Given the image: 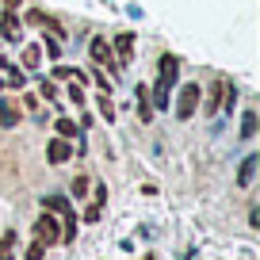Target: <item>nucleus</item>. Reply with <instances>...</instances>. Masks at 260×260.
Wrapping results in <instances>:
<instances>
[{"label":"nucleus","mask_w":260,"mask_h":260,"mask_svg":"<svg viewBox=\"0 0 260 260\" xmlns=\"http://www.w3.org/2000/svg\"><path fill=\"white\" fill-rule=\"evenodd\" d=\"M176 69H180V61L165 54L161 57V77H157V88H153V107H169V88L176 84Z\"/></svg>","instance_id":"1"},{"label":"nucleus","mask_w":260,"mask_h":260,"mask_svg":"<svg viewBox=\"0 0 260 260\" xmlns=\"http://www.w3.org/2000/svg\"><path fill=\"white\" fill-rule=\"evenodd\" d=\"M35 241H42V245H54V241H61V234H57V222L50 218V211H42V218L35 222Z\"/></svg>","instance_id":"2"},{"label":"nucleus","mask_w":260,"mask_h":260,"mask_svg":"<svg viewBox=\"0 0 260 260\" xmlns=\"http://www.w3.org/2000/svg\"><path fill=\"white\" fill-rule=\"evenodd\" d=\"M195 107H199V84H184V92H180V104H176V115H180V119H191Z\"/></svg>","instance_id":"3"},{"label":"nucleus","mask_w":260,"mask_h":260,"mask_svg":"<svg viewBox=\"0 0 260 260\" xmlns=\"http://www.w3.org/2000/svg\"><path fill=\"white\" fill-rule=\"evenodd\" d=\"M92 61H100V65H107V69H115V57H111V42L107 39H92Z\"/></svg>","instance_id":"4"},{"label":"nucleus","mask_w":260,"mask_h":260,"mask_svg":"<svg viewBox=\"0 0 260 260\" xmlns=\"http://www.w3.org/2000/svg\"><path fill=\"white\" fill-rule=\"evenodd\" d=\"M46 157H50L54 165H61V161H69V157H73V149H69V142H65V138H54V142L46 146Z\"/></svg>","instance_id":"5"},{"label":"nucleus","mask_w":260,"mask_h":260,"mask_svg":"<svg viewBox=\"0 0 260 260\" xmlns=\"http://www.w3.org/2000/svg\"><path fill=\"white\" fill-rule=\"evenodd\" d=\"M226 92H230V84H226V81H214V88H211V104H207V115H214L222 104H226Z\"/></svg>","instance_id":"6"},{"label":"nucleus","mask_w":260,"mask_h":260,"mask_svg":"<svg viewBox=\"0 0 260 260\" xmlns=\"http://www.w3.org/2000/svg\"><path fill=\"white\" fill-rule=\"evenodd\" d=\"M16 122H19V107L0 100V126H16Z\"/></svg>","instance_id":"7"},{"label":"nucleus","mask_w":260,"mask_h":260,"mask_svg":"<svg viewBox=\"0 0 260 260\" xmlns=\"http://www.w3.org/2000/svg\"><path fill=\"white\" fill-rule=\"evenodd\" d=\"M0 35H4L8 42L19 39V23H16V16H12V12H4V19H0Z\"/></svg>","instance_id":"8"},{"label":"nucleus","mask_w":260,"mask_h":260,"mask_svg":"<svg viewBox=\"0 0 260 260\" xmlns=\"http://www.w3.org/2000/svg\"><path fill=\"white\" fill-rule=\"evenodd\" d=\"M115 50H119V61L126 65L130 54H134V35H119V39H115Z\"/></svg>","instance_id":"9"},{"label":"nucleus","mask_w":260,"mask_h":260,"mask_svg":"<svg viewBox=\"0 0 260 260\" xmlns=\"http://www.w3.org/2000/svg\"><path fill=\"white\" fill-rule=\"evenodd\" d=\"M0 260H16V230L0 237Z\"/></svg>","instance_id":"10"},{"label":"nucleus","mask_w":260,"mask_h":260,"mask_svg":"<svg viewBox=\"0 0 260 260\" xmlns=\"http://www.w3.org/2000/svg\"><path fill=\"white\" fill-rule=\"evenodd\" d=\"M42 211H57V214H69V203H65L61 195H50V199H42Z\"/></svg>","instance_id":"11"},{"label":"nucleus","mask_w":260,"mask_h":260,"mask_svg":"<svg viewBox=\"0 0 260 260\" xmlns=\"http://www.w3.org/2000/svg\"><path fill=\"white\" fill-rule=\"evenodd\" d=\"M256 157H245V165H241V172H237V184H249V180H252V172H256Z\"/></svg>","instance_id":"12"},{"label":"nucleus","mask_w":260,"mask_h":260,"mask_svg":"<svg viewBox=\"0 0 260 260\" xmlns=\"http://www.w3.org/2000/svg\"><path fill=\"white\" fill-rule=\"evenodd\" d=\"M54 130L61 134V138H73V134H77V122H73V119H57V122H54Z\"/></svg>","instance_id":"13"},{"label":"nucleus","mask_w":260,"mask_h":260,"mask_svg":"<svg viewBox=\"0 0 260 260\" xmlns=\"http://www.w3.org/2000/svg\"><path fill=\"white\" fill-rule=\"evenodd\" d=\"M96 104H100V115H104V119L111 122V119H115V107H111V96H107V92H100V100H96Z\"/></svg>","instance_id":"14"},{"label":"nucleus","mask_w":260,"mask_h":260,"mask_svg":"<svg viewBox=\"0 0 260 260\" xmlns=\"http://www.w3.org/2000/svg\"><path fill=\"white\" fill-rule=\"evenodd\" d=\"M39 57H42L39 46H27V50H23V69H35V65H39Z\"/></svg>","instance_id":"15"},{"label":"nucleus","mask_w":260,"mask_h":260,"mask_svg":"<svg viewBox=\"0 0 260 260\" xmlns=\"http://www.w3.org/2000/svg\"><path fill=\"white\" fill-rule=\"evenodd\" d=\"M138 115H142V119L153 115V111H149V88H138Z\"/></svg>","instance_id":"16"},{"label":"nucleus","mask_w":260,"mask_h":260,"mask_svg":"<svg viewBox=\"0 0 260 260\" xmlns=\"http://www.w3.org/2000/svg\"><path fill=\"white\" fill-rule=\"evenodd\" d=\"M252 134H256V115H245V122H241V138H252Z\"/></svg>","instance_id":"17"},{"label":"nucleus","mask_w":260,"mask_h":260,"mask_svg":"<svg viewBox=\"0 0 260 260\" xmlns=\"http://www.w3.org/2000/svg\"><path fill=\"white\" fill-rule=\"evenodd\" d=\"M42 252H46V245H42V241H35L31 249H27V260H42Z\"/></svg>","instance_id":"18"},{"label":"nucleus","mask_w":260,"mask_h":260,"mask_svg":"<svg viewBox=\"0 0 260 260\" xmlns=\"http://www.w3.org/2000/svg\"><path fill=\"white\" fill-rule=\"evenodd\" d=\"M73 73H77V69H69V65H57V69H54V77H57V81H69Z\"/></svg>","instance_id":"19"},{"label":"nucleus","mask_w":260,"mask_h":260,"mask_svg":"<svg viewBox=\"0 0 260 260\" xmlns=\"http://www.w3.org/2000/svg\"><path fill=\"white\" fill-rule=\"evenodd\" d=\"M84 187H88V180L77 176V180H73V195H84Z\"/></svg>","instance_id":"20"},{"label":"nucleus","mask_w":260,"mask_h":260,"mask_svg":"<svg viewBox=\"0 0 260 260\" xmlns=\"http://www.w3.org/2000/svg\"><path fill=\"white\" fill-rule=\"evenodd\" d=\"M4 8H19V0H4Z\"/></svg>","instance_id":"21"}]
</instances>
